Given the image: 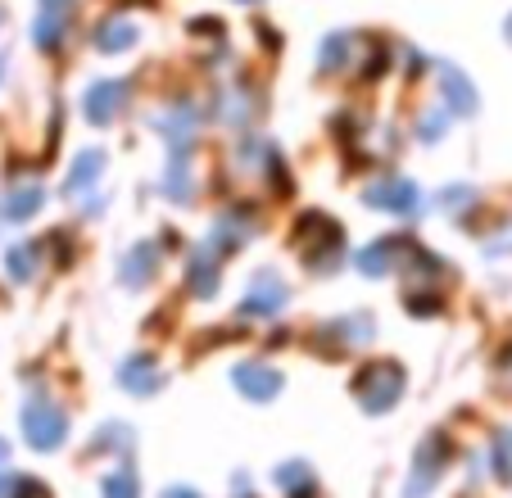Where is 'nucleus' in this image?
I'll return each instance as SVG.
<instances>
[{
	"mask_svg": "<svg viewBox=\"0 0 512 498\" xmlns=\"http://www.w3.org/2000/svg\"><path fill=\"white\" fill-rule=\"evenodd\" d=\"M440 82H445V96H449V109L454 114H472L476 109V91H472V82H467L458 68H440Z\"/></svg>",
	"mask_w": 512,
	"mask_h": 498,
	"instance_id": "nucleus-8",
	"label": "nucleus"
},
{
	"mask_svg": "<svg viewBox=\"0 0 512 498\" xmlns=\"http://www.w3.org/2000/svg\"><path fill=\"white\" fill-rule=\"evenodd\" d=\"M68 19H73V0H41V14H37V41L41 46H59L64 37Z\"/></svg>",
	"mask_w": 512,
	"mask_h": 498,
	"instance_id": "nucleus-6",
	"label": "nucleus"
},
{
	"mask_svg": "<svg viewBox=\"0 0 512 498\" xmlns=\"http://www.w3.org/2000/svg\"><path fill=\"white\" fill-rule=\"evenodd\" d=\"M123 100H127V82H96V87L87 91V118L91 123H109V118L123 109Z\"/></svg>",
	"mask_w": 512,
	"mask_h": 498,
	"instance_id": "nucleus-5",
	"label": "nucleus"
},
{
	"mask_svg": "<svg viewBox=\"0 0 512 498\" xmlns=\"http://www.w3.org/2000/svg\"><path fill=\"white\" fill-rule=\"evenodd\" d=\"M155 263H159L155 259V245H136V254L123 263V281H127V286H136L141 277H150V272H155Z\"/></svg>",
	"mask_w": 512,
	"mask_h": 498,
	"instance_id": "nucleus-13",
	"label": "nucleus"
},
{
	"mask_svg": "<svg viewBox=\"0 0 512 498\" xmlns=\"http://www.w3.org/2000/svg\"><path fill=\"white\" fill-rule=\"evenodd\" d=\"M354 390H358V403L368 412H386V408H395L399 394H404V372H399V363L377 358V363H368L354 376Z\"/></svg>",
	"mask_w": 512,
	"mask_h": 498,
	"instance_id": "nucleus-1",
	"label": "nucleus"
},
{
	"mask_svg": "<svg viewBox=\"0 0 512 498\" xmlns=\"http://www.w3.org/2000/svg\"><path fill=\"white\" fill-rule=\"evenodd\" d=\"M168 498H200V494H195V489H173Z\"/></svg>",
	"mask_w": 512,
	"mask_h": 498,
	"instance_id": "nucleus-22",
	"label": "nucleus"
},
{
	"mask_svg": "<svg viewBox=\"0 0 512 498\" xmlns=\"http://www.w3.org/2000/svg\"><path fill=\"white\" fill-rule=\"evenodd\" d=\"M5 268H10L14 281H28L32 272H37V245H14L10 259H5Z\"/></svg>",
	"mask_w": 512,
	"mask_h": 498,
	"instance_id": "nucleus-14",
	"label": "nucleus"
},
{
	"mask_svg": "<svg viewBox=\"0 0 512 498\" xmlns=\"http://www.w3.org/2000/svg\"><path fill=\"white\" fill-rule=\"evenodd\" d=\"M0 462H5V444H0ZM0 485H5V467H0Z\"/></svg>",
	"mask_w": 512,
	"mask_h": 498,
	"instance_id": "nucleus-23",
	"label": "nucleus"
},
{
	"mask_svg": "<svg viewBox=\"0 0 512 498\" xmlns=\"http://www.w3.org/2000/svg\"><path fill=\"white\" fill-rule=\"evenodd\" d=\"M236 385H241L250 399L268 403L272 394H281V372H272V367H263V363H245V367H236Z\"/></svg>",
	"mask_w": 512,
	"mask_h": 498,
	"instance_id": "nucleus-7",
	"label": "nucleus"
},
{
	"mask_svg": "<svg viewBox=\"0 0 512 498\" xmlns=\"http://www.w3.org/2000/svg\"><path fill=\"white\" fill-rule=\"evenodd\" d=\"M363 200L377 204V209H390V213H417V186L404 182V177H386V182L368 186Z\"/></svg>",
	"mask_w": 512,
	"mask_h": 498,
	"instance_id": "nucleus-4",
	"label": "nucleus"
},
{
	"mask_svg": "<svg viewBox=\"0 0 512 498\" xmlns=\"http://www.w3.org/2000/svg\"><path fill=\"white\" fill-rule=\"evenodd\" d=\"M390 259H395V245H368L363 254H358V272H368V277H381V272L390 268Z\"/></svg>",
	"mask_w": 512,
	"mask_h": 498,
	"instance_id": "nucleus-15",
	"label": "nucleus"
},
{
	"mask_svg": "<svg viewBox=\"0 0 512 498\" xmlns=\"http://www.w3.org/2000/svg\"><path fill=\"white\" fill-rule=\"evenodd\" d=\"M105 498H136V476L132 471H114V476L105 480Z\"/></svg>",
	"mask_w": 512,
	"mask_h": 498,
	"instance_id": "nucleus-16",
	"label": "nucleus"
},
{
	"mask_svg": "<svg viewBox=\"0 0 512 498\" xmlns=\"http://www.w3.org/2000/svg\"><path fill=\"white\" fill-rule=\"evenodd\" d=\"M100 163H105V154H100V150L78 154V163H73V177H68V195H82V191H91V186H96Z\"/></svg>",
	"mask_w": 512,
	"mask_h": 498,
	"instance_id": "nucleus-10",
	"label": "nucleus"
},
{
	"mask_svg": "<svg viewBox=\"0 0 512 498\" xmlns=\"http://www.w3.org/2000/svg\"><path fill=\"white\" fill-rule=\"evenodd\" d=\"M286 304V286H277V281H259V286L245 295V313H272V308Z\"/></svg>",
	"mask_w": 512,
	"mask_h": 498,
	"instance_id": "nucleus-11",
	"label": "nucleus"
},
{
	"mask_svg": "<svg viewBox=\"0 0 512 498\" xmlns=\"http://www.w3.org/2000/svg\"><path fill=\"white\" fill-rule=\"evenodd\" d=\"M10 498H50V489L41 485V480H32V476H19L14 480V489H10Z\"/></svg>",
	"mask_w": 512,
	"mask_h": 498,
	"instance_id": "nucleus-20",
	"label": "nucleus"
},
{
	"mask_svg": "<svg viewBox=\"0 0 512 498\" xmlns=\"http://www.w3.org/2000/svg\"><path fill=\"white\" fill-rule=\"evenodd\" d=\"M136 41V28L127 19H114V23H105L100 28V37H96V46L100 50H109V55H118V50H127Z\"/></svg>",
	"mask_w": 512,
	"mask_h": 498,
	"instance_id": "nucleus-12",
	"label": "nucleus"
},
{
	"mask_svg": "<svg viewBox=\"0 0 512 498\" xmlns=\"http://www.w3.org/2000/svg\"><path fill=\"white\" fill-rule=\"evenodd\" d=\"M508 41H512V19H508Z\"/></svg>",
	"mask_w": 512,
	"mask_h": 498,
	"instance_id": "nucleus-24",
	"label": "nucleus"
},
{
	"mask_svg": "<svg viewBox=\"0 0 512 498\" xmlns=\"http://www.w3.org/2000/svg\"><path fill=\"white\" fill-rule=\"evenodd\" d=\"M445 458H449V440H445V435L422 444V453H417V471L408 476V498H422L426 489L440 480V471H445Z\"/></svg>",
	"mask_w": 512,
	"mask_h": 498,
	"instance_id": "nucleus-3",
	"label": "nucleus"
},
{
	"mask_svg": "<svg viewBox=\"0 0 512 498\" xmlns=\"http://www.w3.org/2000/svg\"><path fill=\"white\" fill-rule=\"evenodd\" d=\"M445 123H449L445 114H426L422 118V136H440V132H445Z\"/></svg>",
	"mask_w": 512,
	"mask_h": 498,
	"instance_id": "nucleus-21",
	"label": "nucleus"
},
{
	"mask_svg": "<svg viewBox=\"0 0 512 498\" xmlns=\"http://www.w3.org/2000/svg\"><path fill=\"white\" fill-rule=\"evenodd\" d=\"M277 485L281 489H304V485H309V471H304L300 462H286V467L277 471Z\"/></svg>",
	"mask_w": 512,
	"mask_h": 498,
	"instance_id": "nucleus-19",
	"label": "nucleus"
},
{
	"mask_svg": "<svg viewBox=\"0 0 512 498\" xmlns=\"http://www.w3.org/2000/svg\"><path fill=\"white\" fill-rule=\"evenodd\" d=\"M494 462H499V476L512 480V431H499V440H494Z\"/></svg>",
	"mask_w": 512,
	"mask_h": 498,
	"instance_id": "nucleus-18",
	"label": "nucleus"
},
{
	"mask_svg": "<svg viewBox=\"0 0 512 498\" xmlns=\"http://www.w3.org/2000/svg\"><path fill=\"white\" fill-rule=\"evenodd\" d=\"M123 385L127 390H136V394H150V390H159V381H164V376H159V367L155 363H145V358H132V363H123Z\"/></svg>",
	"mask_w": 512,
	"mask_h": 498,
	"instance_id": "nucleus-9",
	"label": "nucleus"
},
{
	"mask_svg": "<svg viewBox=\"0 0 512 498\" xmlns=\"http://www.w3.org/2000/svg\"><path fill=\"white\" fill-rule=\"evenodd\" d=\"M32 209H41V191H37V186H28V191H19L10 200V218H32Z\"/></svg>",
	"mask_w": 512,
	"mask_h": 498,
	"instance_id": "nucleus-17",
	"label": "nucleus"
},
{
	"mask_svg": "<svg viewBox=\"0 0 512 498\" xmlns=\"http://www.w3.org/2000/svg\"><path fill=\"white\" fill-rule=\"evenodd\" d=\"M23 435H28L32 449H59L64 444V412L55 408L50 399H32L23 408Z\"/></svg>",
	"mask_w": 512,
	"mask_h": 498,
	"instance_id": "nucleus-2",
	"label": "nucleus"
}]
</instances>
